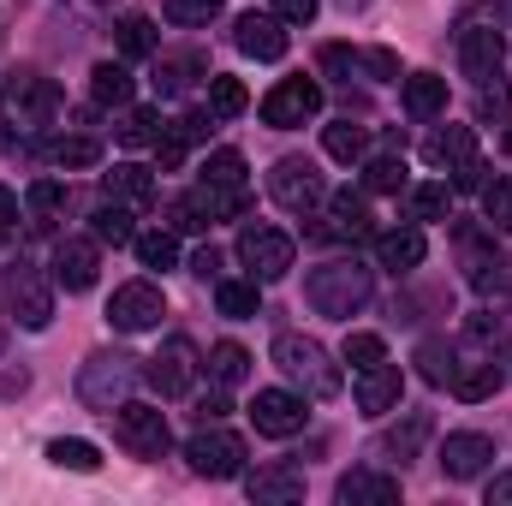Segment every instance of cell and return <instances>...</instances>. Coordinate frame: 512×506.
<instances>
[{
	"label": "cell",
	"instance_id": "12",
	"mask_svg": "<svg viewBox=\"0 0 512 506\" xmlns=\"http://www.w3.org/2000/svg\"><path fill=\"white\" fill-rule=\"evenodd\" d=\"M197 370H203V364H197V346L179 334V340H167V346L149 358V370H143V376H149V387H155L161 399H179V393H191V387H197Z\"/></svg>",
	"mask_w": 512,
	"mask_h": 506
},
{
	"label": "cell",
	"instance_id": "47",
	"mask_svg": "<svg viewBox=\"0 0 512 506\" xmlns=\"http://www.w3.org/2000/svg\"><path fill=\"white\" fill-rule=\"evenodd\" d=\"M221 12V0H167V18L173 24H209Z\"/></svg>",
	"mask_w": 512,
	"mask_h": 506
},
{
	"label": "cell",
	"instance_id": "1",
	"mask_svg": "<svg viewBox=\"0 0 512 506\" xmlns=\"http://www.w3.org/2000/svg\"><path fill=\"white\" fill-rule=\"evenodd\" d=\"M268 358H274V370H280L286 381L304 387V399H334V393H340V370H334L328 346L310 340V334H280Z\"/></svg>",
	"mask_w": 512,
	"mask_h": 506
},
{
	"label": "cell",
	"instance_id": "43",
	"mask_svg": "<svg viewBox=\"0 0 512 506\" xmlns=\"http://www.w3.org/2000/svg\"><path fill=\"white\" fill-rule=\"evenodd\" d=\"M382 358H387L382 334H346V364H352V370H376Z\"/></svg>",
	"mask_w": 512,
	"mask_h": 506
},
{
	"label": "cell",
	"instance_id": "30",
	"mask_svg": "<svg viewBox=\"0 0 512 506\" xmlns=\"http://www.w3.org/2000/svg\"><path fill=\"white\" fill-rule=\"evenodd\" d=\"M453 393H459L465 405L495 399V393H501V370H495V364H465V370H453Z\"/></svg>",
	"mask_w": 512,
	"mask_h": 506
},
{
	"label": "cell",
	"instance_id": "57",
	"mask_svg": "<svg viewBox=\"0 0 512 506\" xmlns=\"http://www.w3.org/2000/svg\"><path fill=\"white\" fill-rule=\"evenodd\" d=\"M489 506H512V471H501V477L489 483Z\"/></svg>",
	"mask_w": 512,
	"mask_h": 506
},
{
	"label": "cell",
	"instance_id": "44",
	"mask_svg": "<svg viewBox=\"0 0 512 506\" xmlns=\"http://www.w3.org/2000/svg\"><path fill=\"white\" fill-rule=\"evenodd\" d=\"M483 215H489V227H507L512 233V179L483 185Z\"/></svg>",
	"mask_w": 512,
	"mask_h": 506
},
{
	"label": "cell",
	"instance_id": "29",
	"mask_svg": "<svg viewBox=\"0 0 512 506\" xmlns=\"http://www.w3.org/2000/svg\"><path fill=\"white\" fill-rule=\"evenodd\" d=\"M96 239H102V245H131V239H137L131 203H120V197H108V203L96 209Z\"/></svg>",
	"mask_w": 512,
	"mask_h": 506
},
{
	"label": "cell",
	"instance_id": "18",
	"mask_svg": "<svg viewBox=\"0 0 512 506\" xmlns=\"http://www.w3.org/2000/svg\"><path fill=\"white\" fill-rule=\"evenodd\" d=\"M191 203V215L209 227V221H239L245 215V203H251V185H215V179H197V191L185 197Z\"/></svg>",
	"mask_w": 512,
	"mask_h": 506
},
{
	"label": "cell",
	"instance_id": "7",
	"mask_svg": "<svg viewBox=\"0 0 512 506\" xmlns=\"http://www.w3.org/2000/svg\"><path fill=\"white\" fill-rule=\"evenodd\" d=\"M185 459H191V471H197V477H209V483L245 477V441H239V435H227V429H209V423L185 441Z\"/></svg>",
	"mask_w": 512,
	"mask_h": 506
},
{
	"label": "cell",
	"instance_id": "16",
	"mask_svg": "<svg viewBox=\"0 0 512 506\" xmlns=\"http://www.w3.org/2000/svg\"><path fill=\"white\" fill-rule=\"evenodd\" d=\"M507 60V36L489 30V24H465L459 30V66L465 78H495V66Z\"/></svg>",
	"mask_w": 512,
	"mask_h": 506
},
{
	"label": "cell",
	"instance_id": "32",
	"mask_svg": "<svg viewBox=\"0 0 512 506\" xmlns=\"http://www.w3.org/2000/svg\"><path fill=\"white\" fill-rule=\"evenodd\" d=\"M215 304H221V316L245 322V316H256L262 292H256V280H215Z\"/></svg>",
	"mask_w": 512,
	"mask_h": 506
},
{
	"label": "cell",
	"instance_id": "4",
	"mask_svg": "<svg viewBox=\"0 0 512 506\" xmlns=\"http://www.w3.org/2000/svg\"><path fill=\"white\" fill-rule=\"evenodd\" d=\"M131 387H137V358H126V352H96V358L78 370V399H84L90 411L126 405Z\"/></svg>",
	"mask_w": 512,
	"mask_h": 506
},
{
	"label": "cell",
	"instance_id": "27",
	"mask_svg": "<svg viewBox=\"0 0 512 506\" xmlns=\"http://www.w3.org/2000/svg\"><path fill=\"white\" fill-rule=\"evenodd\" d=\"M90 96H96L102 108H126L131 102V72L120 60H102V66L90 72Z\"/></svg>",
	"mask_w": 512,
	"mask_h": 506
},
{
	"label": "cell",
	"instance_id": "45",
	"mask_svg": "<svg viewBox=\"0 0 512 506\" xmlns=\"http://www.w3.org/2000/svg\"><path fill=\"white\" fill-rule=\"evenodd\" d=\"M60 209H66V185H60V179H36V185H30V215L48 221V215H60Z\"/></svg>",
	"mask_w": 512,
	"mask_h": 506
},
{
	"label": "cell",
	"instance_id": "36",
	"mask_svg": "<svg viewBox=\"0 0 512 506\" xmlns=\"http://www.w3.org/2000/svg\"><path fill=\"white\" fill-rule=\"evenodd\" d=\"M120 54H126V60H149V54H155V24H149L143 12H126V18H120Z\"/></svg>",
	"mask_w": 512,
	"mask_h": 506
},
{
	"label": "cell",
	"instance_id": "48",
	"mask_svg": "<svg viewBox=\"0 0 512 506\" xmlns=\"http://www.w3.org/2000/svg\"><path fill=\"white\" fill-rule=\"evenodd\" d=\"M185 72H197V60H161V72H155V90H161V96H173V90L185 84Z\"/></svg>",
	"mask_w": 512,
	"mask_h": 506
},
{
	"label": "cell",
	"instance_id": "58",
	"mask_svg": "<svg viewBox=\"0 0 512 506\" xmlns=\"http://www.w3.org/2000/svg\"><path fill=\"white\" fill-rule=\"evenodd\" d=\"M227 411H233V405H227V393H209V399H203V423H221Z\"/></svg>",
	"mask_w": 512,
	"mask_h": 506
},
{
	"label": "cell",
	"instance_id": "41",
	"mask_svg": "<svg viewBox=\"0 0 512 506\" xmlns=\"http://www.w3.org/2000/svg\"><path fill=\"white\" fill-rule=\"evenodd\" d=\"M245 173H251V167H245L239 149H215V155L203 161V179H215V185H245Z\"/></svg>",
	"mask_w": 512,
	"mask_h": 506
},
{
	"label": "cell",
	"instance_id": "39",
	"mask_svg": "<svg viewBox=\"0 0 512 506\" xmlns=\"http://www.w3.org/2000/svg\"><path fill=\"white\" fill-rule=\"evenodd\" d=\"M48 459L60 465V471H102V453L90 447V441H48Z\"/></svg>",
	"mask_w": 512,
	"mask_h": 506
},
{
	"label": "cell",
	"instance_id": "40",
	"mask_svg": "<svg viewBox=\"0 0 512 506\" xmlns=\"http://www.w3.org/2000/svg\"><path fill=\"white\" fill-rule=\"evenodd\" d=\"M155 137H161V114H155V108H126V114H120V143L143 149V143H155Z\"/></svg>",
	"mask_w": 512,
	"mask_h": 506
},
{
	"label": "cell",
	"instance_id": "42",
	"mask_svg": "<svg viewBox=\"0 0 512 506\" xmlns=\"http://www.w3.org/2000/svg\"><path fill=\"white\" fill-rule=\"evenodd\" d=\"M364 191H405V155H382L364 167Z\"/></svg>",
	"mask_w": 512,
	"mask_h": 506
},
{
	"label": "cell",
	"instance_id": "19",
	"mask_svg": "<svg viewBox=\"0 0 512 506\" xmlns=\"http://www.w3.org/2000/svg\"><path fill=\"white\" fill-rule=\"evenodd\" d=\"M233 42H239V54H251V60H280V54H286V24H280L274 12H245V18L233 24Z\"/></svg>",
	"mask_w": 512,
	"mask_h": 506
},
{
	"label": "cell",
	"instance_id": "37",
	"mask_svg": "<svg viewBox=\"0 0 512 506\" xmlns=\"http://www.w3.org/2000/svg\"><path fill=\"white\" fill-rule=\"evenodd\" d=\"M251 108V96H245V84L239 78H209V114H221V120H233V114H245Z\"/></svg>",
	"mask_w": 512,
	"mask_h": 506
},
{
	"label": "cell",
	"instance_id": "17",
	"mask_svg": "<svg viewBox=\"0 0 512 506\" xmlns=\"http://www.w3.org/2000/svg\"><path fill=\"white\" fill-rule=\"evenodd\" d=\"M399 393H405V370L399 364H376V370H358V411L364 417H387L399 411Z\"/></svg>",
	"mask_w": 512,
	"mask_h": 506
},
{
	"label": "cell",
	"instance_id": "14",
	"mask_svg": "<svg viewBox=\"0 0 512 506\" xmlns=\"http://www.w3.org/2000/svg\"><path fill=\"white\" fill-rule=\"evenodd\" d=\"M489 459H495V441H489V435H477V429H459V435H447V441H441V471H447L453 483L483 477V471H489Z\"/></svg>",
	"mask_w": 512,
	"mask_h": 506
},
{
	"label": "cell",
	"instance_id": "13",
	"mask_svg": "<svg viewBox=\"0 0 512 506\" xmlns=\"http://www.w3.org/2000/svg\"><path fill=\"white\" fill-rule=\"evenodd\" d=\"M304 393H286V387H262L251 399V423L256 435H268V441H286V435H298L304 429Z\"/></svg>",
	"mask_w": 512,
	"mask_h": 506
},
{
	"label": "cell",
	"instance_id": "33",
	"mask_svg": "<svg viewBox=\"0 0 512 506\" xmlns=\"http://www.w3.org/2000/svg\"><path fill=\"white\" fill-rule=\"evenodd\" d=\"M131 251H137L143 268H173V262H179V233H167V227L137 233V239H131Z\"/></svg>",
	"mask_w": 512,
	"mask_h": 506
},
{
	"label": "cell",
	"instance_id": "9",
	"mask_svg": "<svg viewBox=\"0 0 512 506\" xmlns=\"http://www.w3.org/2000/svg\"><path fill=\"white\" fill-rule=\"evenodd\" d=\"M108 417H114L120 447L137 453V459H161V453H167V441H173V435H167V411H155V405H131V399H126V405H114Z\"/></svg>",
	"mask_w": 512,
	"mask_h": 506
},
{
	"label": "cell",
	"instance_id": "26",
	"mask_svg": "<svg viewBox=\"0 0 512 506\" xmlns=\"http://www.w3.org/2000/svg\"><path fill=\"white\" fill-rule=\"evenodd\" d=\"M48 161H54L60 173H78V167H96V161H102V143L84 137V131H72V137H54V143H48Z\"/></svg>",
	"mask_w": 512,
	"mask_h": 506
},
{
	"label": "cell",
	"instance_id": "55",
	"mask_svg": "<svg viewBox=\"0 0 512 506\" xmlns=\"http://www.w3.org/2000/svg\"><path fill=\"white\" fill-rule=\"evenodd\" d=\"M191 268H197L203 280H221V251H209V245H203V251L191 256Z\"/></svg>",
	"mask_w": 512,
	"mask_h": 506
},
{
	"label": "cell",
	"instance_id": "35",
	"mask_svg": "<svg viewBox=\"0 0 512 506\" xmlns=\"http://www.w3.org/2000/svg\"><path fill=\"white\" fill-rule=\"evenodd\" d=\"M209 376L221 381V387H239V381L251 376V352L233 346V340H221V346L209 352Z\"/></svg>",
	"mask_w": 512,
	"mask_h": 506
},
{
	"label": "cell",
	"instance_id": "25",
	"mask_svg": "<svg viewBox=\"0 0 512 506\" xmlns=\"http://www.w3.org/2000/svg\"><path fill=\"white\" fill-rule=\"evenodd\" d=\"M376 256H382V268L399 274V268H417V262L429 256V239H423L417 227H399V233H382V239H376Z\"/></svg>",
	"mask_w": 512,
	"mask_h": 506
},
{
	"label": "cell",
	"instance_id": "10",
	"mask_svg": "<svg viewBox=\"0 0 512 506\" xmlns=\"http://www.w3.org/2000/svg\"><path fill=\"white\" fill-rule=\"evenodd\" d=\"M239 262L251 268V280H280V274H292L298 245H292V233H280V227H245V233H239Z\"/></svg>",
	"mask_w": 512,
	"mask_h": 506
},
{
	"label": "cell",
	"instance_id": "53",
	"mask_svg": "<svg viewBox=\"0 0 512 506\" xmlns=\"http://www.w3.org/2000/svg\"><path fill=\"white\" fill-rule=\"evenodd\" d=\"M197 227H203V221L191 215V203H173V209H167V233H197Z\"/></svg>",
	"mask_w": 512,
	"mask_h": 506
},
{
	"label": "cell",
	"instance_id": "6",
	"mask_svg": "<svg viewBox=\"0 0 512 506\" xmlns=\"http://www.w3.org/2000/svg\"><path fill=\"white\" fill-rule=\"evenodd\" d=\"M268 197H274L280 209H292V215H310L316 203H328V179L316 173V161L286 155V161H274V173H268Z\"/></svg>",
	"mask_w": 512,
	"mask_h": 506
},
{
	"label": "cell",
	"instance_id": "2",
	"mask_svg": "<svg viewBox=\"0 0 512 506\" xmlns=\"http://www.w3.org/2000/svg\"><path fill=\"white\" fill-rule=\"evenodd\" d=\"M370 292H376V280L358 262H328V268H310V280H304V298L316 316H352L370 304Z\"/></svg>",
	"mask_w": 512,
	"mask_h": 506
},
{
	"label": "cell",
	"instance_id": "34",
	"mask_svg": "<svg viewBox=\"0 0 512 506\" xmlns=\"http://www.w3.org/2000/svg\"><path fill=\"white\" fill-rule=\"evenodd\" d=\"M429 429H435V423H429V417H423V411H411V417H405V429H387L382 453H393V459H399V465H405V459H417V447H423V441H429Z\"/></svg>",
	"mask_w": 512,
	"mask_h": 506
},
{
	"label": "cell",
	"instance_id": "49",
	"mask_svg": "<svg viewBox=\"0 0 512 506\" xmlns=\"http://www.w3.org/2000/svg\"><path fill=\"white\" fill-rule=\"evenodd\" d=\"M316 6H322V0H274V18L292 30V24H310V18H316Z\"/></svg>",
	"mask_w": 512,
	"mask_h": 506
},
{
	"label": "cell",
	"instance_id": "23",
	"mask_svg": "<svg viewBox=\"0 0 512 506\" xmlns=\"http://www.w3.org/2000/svg\"><path fill=\"white\" fill-rule=\"evenodd\" d=\"M405 114H411V120H435V114H447V78H435V72H411V78H405Z\"/></svg>",
	"mask_w": 512,
	"mask_h": 506
},
{
	"label": "cell",
	"instance_id": "20",
	"mask_svg": "<svg viewBox=\"0 0 512 506\" xmlns=\"http://www.w3.org/2000/svg\"><path fill=\"white\" fill-rule=\"evenodd\" d=\"M245 489H251V501H262V506H292V501H304V471H292V465H262Z\"/></svg>",
	"mask_w": 512,
	"mask_h": 506
},
{
	"label": "cell",
	"instance_id": "5",
	"mask_svg": "<svg viewBox=\"0 0 512 506\" xmlns=\"http://www.w3.org/2000/svg\"><path fill=\"white\" fill-rule=\"evenodd\" d=\"M0 114H6V126H12V120H18V126H48V120L60 114L54 78H42V72H12V84L0 90Z\"/></svg>",
	"mask_w": 512,
	"mask_h": 506
},
{
	"label": "cell",
	"instance_id": "24",
	"mask_svg": "<svg viewBox=\"0 0 512 506\" xmlns=\"http://www.w3.org/2000/svg\"><path fill=\"white\" fill-rule=\"evenodd\" d=\"M328 209H334V239H370V203H364V191H334L328 197Z\"/></svg>",
	"mask_w": 512,
	"mask_h": 506
},
{
	"label": "cell",
	"instance_id": "38",
	"mask_svg": "<svg viewBox=\"0 0 512 506\" xmlns=\"http://www.w3.org/2000/svg\"><path fill=\"white\" fill-rule=\"evenodd\" d=\"M411 221H447V209H453V191L447 185H411Z\"/></svg>",
	"mask_w": 512,
	"mask_h": 506
},
{
	"label": "cell",
	"instance_id": "54",
	"mask_svg": "<svg viewBox=\"0 0 512 506\" xmlns=\"http://www.w3.org/2000/svg\"><path fill=\"white\" fill-rule=\"evenodd\" d=\"M12 227H18V197L0 185V245H6V233H12Z\"/></svg>",
	"mask_w": 512,
	"mask_h": 506
},
{
	"label": "cell",
	"instance_id": "8",
	"mask_svg": "<svg viewBox=\"0 0 512 506\" xmlns=\"http://www.w3.org/2000/svg\"><path fill=\"white\" fill-rule=\"evenodd\" d=\"M316 114H322V84L316 78H280L262 96V126H274V131H292L304 120H316Z\"/></svg>",
	"mask_w": 512,
	"mask_h": 506
},
{
	"label": "cell",
	"instance_id": "3",
	"mask_svg": "<svg viewBox=\"0 0 512 506\" xmlns=\"http://www.w3.org/2000/svg\"><path fill=\"white\" fill-rule=\"evenodd\" d=\"M0 292H6V310L18 316V328L42 334V328L54 322V286L42 280V268H36V262H24V256H18V262L6 268Z\"/></svg>",
	"mask_w": 512,
	"mask_h": 506
},
{
	"label": "cell",
	"instance_id": "46",
	"mask_svg": "<svg viewBox=\"0 0 512 506\" xmlns=\"http://www.w3.org/2000/svg\"><path fill=\"white\" fill-rule=\"evenodd\" d=\"M417 364H423V376L435 381V387H441V381H453V370H459V364H453V352H447L441 340H429V346L417 352Z\"/></svg>",
	"mask_w": 512,
	"mask_h": 506
},
{
	"label": "cell",
	"instance_id": "59",
	"mask_svg": "<svg viewBox=\"0 0 512 506\" xmlns=\"http://www.w3.org/2000/svg\"><path fill=\"white\" fill-rule=\"evenodd\" d=\"M507 155H512V131H507Z\"/></svg>",
	"mask_w": 512,
	"mask_h": 506
},
{
	"label": "cell",
	"instance_id": "50",
	"mask_svg": "<svg viewBox=\"0 0 512 506\" xmlns=\"http://www.w3.org/2000/svg\"><path fill=\"white\" fill-rule=\"evenodd\" d=\"M358 66H364V72H376V78H399V54H387V48H364V54H358Z\"/></svg>",
	"mask_w": 512,
	"mask_h": 506
},
{
	"label": "cell",
	"instance_id": "56",
	"mask_svg": "<svg viewBox=\"0 0 512 506\" xmlns=\"http://www.w3.org/2000/svg\"><path fill=\"white\" fill-rule=\"evenodd\" d=\"M483 114H512V90H483Z\"/></svg>",
	"mask_w": 512,
	"mask_h": 506
},
{
	"label": "cell",
	"instance_id": "15",
	"mask_svg": "<svg viewBox=\"0 0 512 506\" xmlns=\"http://www.w3.org/2000/svg\"><path fill=\"white\" fill-rule=\"evenodd\" d=\"M96 274H102V251H96V239H60V245H54V286H66V292H90Z\"/></svg>",
	"mask_w": 512,
	"mask_h": 506
},
{
	"label": "cell",
	"instance_id": "22",
	"mask_svg": "<svg viewBox=\"0 0 512 506\" xmlns=\"http://www.w3.org/2000/svg\"><path fill=\"white\" fill-rule=\"evenodd\" d=\"M340 501L346 506H393L399 501V483L382 471H346L340 477Z\"/></svg>",
	"mask_w": 512,
	"mask_h": 506
},
{
	"label": "cell",
	"instance_id": "51",
	"mask_svg": "<svg viewBox=\"0 0 512 506\" xmlns=\"http://www.w3.org/2000/svg\"><path fill=\"white\" fill-rule=\"evenodd\" d=\"M483 173H489V167H483L477 155H471V161H459V167H453V191H483V185H489Z\"/></svg>",
	"mask_w": 512,
	"mask_h": 506
},
{
	"label": "cell",
	"instance_id": "60",
	"mask_svg": "<svg viewBox=\"0 0 512 506\" xmlns=\"http://www.w3.org/2000/svg\"><path fill=\"white\" fill-rule=\"evenodd\" d=\"M0 346H6V328H0Z\"/></svg>",
	"mask_w": 512,
	"mask_h": 506
},
{
	"label": "cell",
	"instance_id": "11",
	"mask_svg": "<svg viewBox=\"0 0 512 506\" xmlns=\"http://www.w3.org/2000/svg\"><path fill=\"white\" fill-rule=\"evenodd\" d=\"M161 316H167V298H161L155 280H126V286L108 298V322H114L120 334H143V328H155Z\"/></svg>",
	"mask_w": 512,
	"mask_h": 506
},
{
	"label": "cell",
	"instance_id": "28",
	"mask_svg": "<svg viewBox=\"0 0 512 506\" xmlns=\"http://www.w3.org/2000/svg\"><path fill=\"white\" fill-rule=\"evenodd\" d=\"M102 185H108V197H120V203H149V197H155V179H149V167H137V161H120Z\"/></svg>",
	"mask_w": 512,
	"mask_h": 506
},
{
	"label": "cell",
	"instance_id": "21",
	"mask_svg": "<svg viewBox=\"0 0 512 506\" xmlns=\"http://www.w3.org/2000/svg\"><path fill=\"white\" fill-rule=\"evenodd\" d=\"M471 155H477V131L471 126H441L423 143V161H429V167H447V173H453L459 161H471Z\"/></svg>",
	"mask_w": 512,
	"mask_h": 506
},
{
	"label": "cell",
	"instance_id": "52",
	"mask_svg": "<svg viewBox=\"0 0 512 506\" xmlns=\"http://www.w3.org/2000/svg\"><path fill=\"white\" fill-rule=\"evenodd\" d=\"M167 131H173L179 143H203V137H209V114H179Z\"/></svg>",
	"mask_w": 512,
	"mask_h": 506
},
{
	"label": "cell",
	"instance_id": "31",
	"mask_svg": "<svg viewBox=\"0 0 512 506\" xmlns=\"http://www.w3.org/2000/svg\"><path fill=\"white\" fill-rule=\"evenodd\" d=\"M322 149H328L334 161H364V149H370V131L352 126V120H334V126L322 131Z\"/></svg>",
	"mask_w": 512,
	"mask_h": 506
}]
</instances>
